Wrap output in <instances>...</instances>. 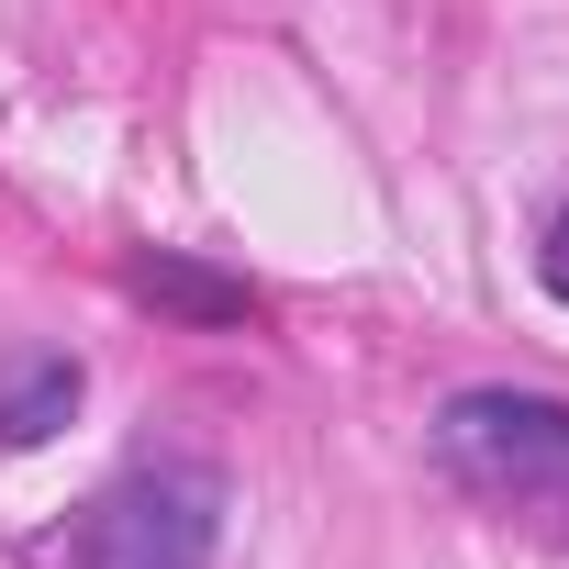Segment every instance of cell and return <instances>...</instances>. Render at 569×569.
<instances>
[{
    "label": "cell",
    "mask_w": 569,
    "mask_h": 569,
    "mask_svg": "<svg viewBox=\"0 0 569 569\" xmlns=\"http://www.w3.org/2000/svg\"><path fill=\"white\" fill-rule=\"evenodd\" d=\"M134 291L168 302V313H190V325H257V291H246V279H212V268H190V257H146Z\"/></svg>",
    "instance_id": "cell-4"
},
{
    "label": "cell",
    "mask_w": 569,
    "mask_h": 569,
    "mask_svg": "<svg viewBox=\"0 0 569 569\" xmlns=\"http://www.w3.org/2000/svg\"><path fill=\"white\" fill-rule=\"evenodd\" d=\"M436 458L480 502H558L569 491V402H547V391H458L436 413Z\"/></svg>",
    "instance_id": "cell-1"
},
{
    "label": "cell",
    "mask_w": 569,
    "mask_h": 569,
    "mask_svg": "<svg viewBox=\"0 0 569 569\" xmlns=\"http://www.w3.org/2000/svg\"><path fill=\"white\" fill-rule=\"evenodd\" d=\"M547 291L569 302V201H558V223H547Z\"/></svg>",
    "instance_id": "cell-5"
},
{
    "label": "cell",
    "mask_w": 569,
    "mask_h": 569,
    "mask_svg": "<svg viewBox=\"0 0 569 569\" xmlns=\"http://www.w3.org/2000/svg\"><path fill=\"white\" fill-rule=\"evenodd\" d=\"M223 536L212 469H134L79 513V569H201Z\"/></svg>",
    "instance_id": "cell-2"
},
{
    "label": "cell",
    "mask_w": 569,
    "mask_h": 569,
    "mask_svg": "<svg viewBox=\"0 0 569 569\" xmlns=\"http://www.w3.org/2000/svg\"><path fill=\"white\" fill-rule=\"evenodd\" d=\"M68 413H79V358L23 347L12 369H0V447H46Z\"/></svg>",
    "instance_id": "cell-3"
}]
</instances>
